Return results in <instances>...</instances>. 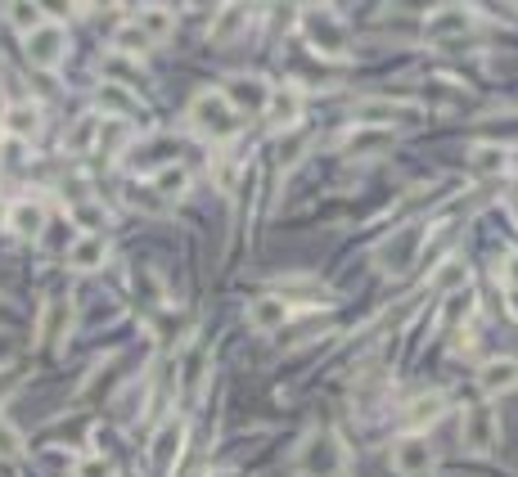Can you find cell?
<instances>
[{"label":"cell","mask_w":518,"mask_h":477,"mask_svg":"<svg viewBox=\"0 0 518 477\" xmlns=\"http://www.w3.org/2000/svg\"><path fill=\"white\" fill-rule=\"evenodd\" d=\"M293 468H298V477H338L347 468V450L338 441V432H329V428L307 432L298 455H293Z\"/></svg>","instance_id":"1"},{"label":"cell","mask_w":518,"mask_h":477,"mask_svg":"<svg viewBox=\"0 0 518 477\" xmlns=\"http://www.w3.org/2000/svg\"><path fill=\"white\" fill-rule=\"evenodd\" d=\"M190 126L199 135H208V140H226V135L239 131V113L226 104L221 90H199L190 99Z\"/></svg>","instance_id":"2"},{"label":"cell","mask_w":518,"mask_h":477,"mask_svg":"<svg viewBox=\"0 0 518 477\" xmlns=\"http://www.w3.org/2000/svg\"><path fill=\"white\" fill-rule=\"evenodd\" d=\"M460 446L469 450V455H491V450L500 446V414L491 410L487 401L469 405L460 419Z\"/></svg>","instance_id":"3"},{"label":"cell","mask_w":518,"mask_h":477,"mask_svg":"<svg viewBox=\"0 0 518 477\" xmlns=\"http://www.w3.org/2000/svg\"><path fill=\"white\" fill-rule=\"evenodd\" d=\"M388 464L397 477H424L433 468V441L424 432H401L388 446Z\"/></svg>","instance_id":"4"},{"label":"cell","mask_w":518,"mask_h":477,"mask_svg":"<svg viewBox=\"0 0 518 477\" xmlns=\"http://www.w3.org/2000/svg\"><path fill=\"white\" fill-rule=\"evenodd\" d=\"M302 27H307V41L316 45V54H329V59H343L347 54V23L329 9H307L302 14Z\"/></svg>","instance_id":"5"},{"label":"cell","mask_w":518,"mask_h":477,"mask_svg":"<svg viewBox=\"0 0 518 477\" xmlns=\"http://www.w3.org/2000/svg\"><path fill=\"white\" fill-rule=\"evenodd\" d=\"M415 122H424L419 104H392V99H361L356 104V126L392 131V126H415Z\"/></svg>","instance_id":"6"},{"label":"cell","mask_w":518,"mask_h":477,"mask_svg":"<svg viewBox=\"0 0 518 477\" xmlns=\"http://www.w3.org/2000/svg\"><path fill=\"white\" fill-rule=\"evenodd\" d=\"M424 239H428L424 225H406V230H397L379 252H374L379 270H388V275H401V270H406L410 261L424 257Z\"/></svg>","instance_id":"7"},{"label":"cell","mask_w":518,"mask_h":477,"mask_svg":"<svg viewBox=\"0 0 518 477\" xmlns=\"http://www.w3.org/2000/svg\"><path fill=\"white\" fill-rule=\"evenodd\" d=\"M23 54H28L32 68H59V63L68 59V32L59 23H46L37 27L32 36H23Z\"/></svg>","instance_id":"8"},{"label":"cell","mask_w":518,"mask_h":477,"mask_svg":"<svg viewBox=\"0 0 518 477\" xmlns=\"http://www.w3.org/2000/svg\"><path fill=\"white\" fill-rule=\"evenodd\" d=\"M473 23H478V14H473L469 5H437L433 14L419 23V36H424V41H451V36L469 32Z\"/></svg>","instance_id":"9"},{"label":"cell","mask_w":518,"mask_h":477,"mask_svg":"<svg viewBox=\"0 0 518 477\" xmlns=\"http://www.w3.org/2000/svg\"><path fill=\"white\" fill-rule=\"evenodd\" d=\"M221 95H226V104L235 108V113H266L271 81H262V77H230L226 86H221Z\"/></svg>","instance_id":"10"},{"label":"cell","mask_w":518,"mask_h":477,"mask_svg":"<svg viewBox=\"0 0 518 477\" xmlns=\"http://www.w3.org/2000/svg\"><path fill=\"white\" fill-rule=\"evenodd\" d=\"M289 320H293V302L284 293H262L248 302V324H253L257 333H275Z\"/></svg>","instance_id":"11"},{"label":"cell","mask_w":518,"mask_h":477,"mask_svg":"<svg viewBox=\"0 0 518 477\" xmlns=\"http://www.w3.org/2000/svg\"><path fill=\"white\" fill-rule=\"evenodd\" d=\"M266 113H271V122H275V126L293 131V126L302 122V86H298V81H280V86H271V99H266Z\"/></svg>","instance_id":"12"},{"label":"cell","mask_w":518,"mask_h":477,"mask_svg":"<svg viewBox=\"0 0 518 477\" xmlns=\"http://www.w3.org/2000/svg\"><path fill=\"white\" fill-rule=\"evenodd\" d=\"M469 288V261L464 257H442L433 270H428V293H437V297H455V293H464Z\"/></svg>","instance_id":"13"},{"label":"cell","mask_w":518,"mask_h":477,"mask_svg":"<svg viewBox=\"0 0 518 477\" xmlns=\"http://www.w3.org/2000/svg\"><path fill=\"white\" fill-rule=\"evenodd\" d=\"M5 221H10V230L23 234V239H41L50 216H46V203H41V198H19V203L5 212Z\"/></svg>","instance_id":"14"},{"label":"cell","mask_w":518,"mask_h":477,"mask_svg":"<svg viewBox=\"0 0 518 477\" xmlns=\"http://www.w3.org/2000/svg\"><path fill=\"white\" fill-rule=\"evenodd\" d=\"M478 387L482 396H505V392H518V360L514 356H496L478 369Z\"/></svg>","instance_id":"15"},{"label":"cell","mask_w":518,"mask_h":477,"mask_svg":"<svg viewBox=\"0 0 518 477\" xmlns=\"http://www.w3.org/2000/svg\"><path fill=\"white\" fill-rule=\"evenodd\" d=\"M185 450V419H167L163 428H158L154 446H149V455H154V468L158 473H167V468L176 464V455Z\"/></svg>","instance_id":"16"},{"label":"cell","mask_w":518,"mask_h":477,"mask_svg":"<svg viewBox=\"0 0 518 477\" xmlns=\"http://www.w3.org/2000/svg\"><path fill=\"white\" fill-rule=\"evenodd\" d=\"M68 266L73 270H100L104 261H109V243L100 239V234H82V239L68 243Z\"/></svg>","instance_id":"17"},{"label":"cell","mask_w":518,"mask_h":477,"mask_svg":"<svg viewBox=\"0 0 518 477\" xmlns=\"http://www.w3.org/2000/svg\"><path fill=\"white\" fill-rule=\"evenodd\" d=\"M100 108H104V117H113V122H127V117L140 113V99L131 95L127 86H113V81H104V86H100Z\"/></svg>","instance_id":"18"},{"label":"cell","mask_w":518,"mask_h":477,"mask_svg":"<svg viewBox=\"0 0 518 477\" xmlns=\"http://www.w3.org/2000/svg\"><path fill=\"white\" fill-rule=\"evenodd\" d=\"M0 126H5L14 140H32V135L41 131V108L37 104H10L5 117H0Z\"/></svg>","instance_id":"19"},{"label":"cell","mask_w":518,"mask_h":477,"mask_svg":"<svg viewBox=\"0 0 518 477\" xmlns=\"http://www.w3.org/2000/svg\"><path fill=\"white\" fill-rule=\"evenodd\" d=\"M469 167L473 176H500V171H509V149L505 144H473Z\"/></svg>","instance_id":"20"},{"label":"cell","mask_w":518,"mask_h":477,"mask_svg":"<svg viewBox=\"0 0 518 477\" xmlns=\"http://www.w3.org/2000/svg\"><path fill=\"white\" fill-rule=\"evenodd\" d=\"M131 23H136L149 41H167V36L176 32V14H172V9H163V5H145L136 18H131Z\"/></svg>","instance_id":"21"},{"label":"cell","mask_w":518,"mask_h":477,"mask_svg":"<svg viewBox=\"0 0 518 477\" xmlns=\"http://www.w3.org/2000/svg\"><path fill=\"white\" fill-rule=\"evenodd\" d=\"M442 410H446V396H442V392H428V396H419V401H410V410H406V432H424L428 423L442 419Z\"/></svg>","instance_id":"22"},{"label":"cell","mask_w":518,"mask_h":477,"mask_svg":"<svg viewBox=\"0 0 518 477\" xmlns=\"http://www.w3.org/2000/svg\"><path fill=\"white\" fill-rule=\"evenodd\" d=\"M104 81H113V86H136V81H145V68H140V59H127V54H109L104 59Z\"/></svg>","instance_id":"23"},{"label":"cell","mask_w":518,"mask_h":477,"mask_svg":"<svg viewBox=\"0 0 518 477\" xmlns=\"http://www.w3.org/2000/svg\"><path fill=\"white\" fill-rule=\"evenodd\" d=\"M37 333H41V342H55V338H64V333H68V302H64V297H50V302H46Z\"/></svg>","instance_id":"24"},{"label":"cell","mask_w":518,"mask_h":477,"mask_svg":"<svg viewBox=\"0 0 518 477\" xmlns=\"http://www.w3.org/2000/svg\"><path fill=\"white\" fill-rule=\"evenodd\" d=\"M5 18H10V27H14V32H23V36H32L37 27L50 23L41 5H5Z\"/></svg>","instance_id":"25"},{"label":"cell","mask_w":518,"mask_h":477,"mask_svg":"<svg viewBox=\"0 0 518 477\" xmlns=\"http://www.w3.org/2000/svg\"><path fill=\"white\" fill-rule=\"evenodd\" d=\"M383 144H392V131H374V126H352L343 140L347 153H370V149H383Z\"/></svg>","instance_id":"26"},{"label":"cell","mask_w":518,"mask_h":477,"mask_svg":"<svg viewBox=\"0 0 518 477\" xmlns=\"http://www.w3.org/2000/svg\"><path fill=\"white\" fill-rule=\"evenodd\" d=\"M154 189H158L163 198H185V194H190V171L172 162V167H163V171L154 176Z\"/></svg>","instance_id":"27"},{"label":"cell","mask_w":518,"mask_h":477,"mask_svg":"<svg viewBox=\"0 0 518 477\" xmlns=\"http://www.w3.org/2000/svg\"><path fill=\"white\" fill-rule=\"evenodd\" d=\"M95 144H100V117H91L86 113L82 122L68 131V153H91Z\"/></svg>","instance_id":"28"},{"label":"cell","mask_w":518,"mask_h":477,"mask_svg":"<svg viewBox=\"0 0 518 477\" xmlns=\"http://www.w3.org/2000/svg\"><path fill=\"white\" fill-rule=\"evenodd\" d=\"M127 203L136 207V212H145V216H163L167 212V198L158 194L154 185H131L127 189Z\"/></svg>","instance_id":"29"},{"label":"cell","mask_w":518,"mask_h":477,"mask_svg":"<svg viewBox=\"0 0 518 477\" xmlns=\"http://www.w3.org/2000/svg\"><path fill=\"white\" fill-rule=\"evenodd\" d=\"M244 23H248V9L244 5H226V9H221V18L212 23V41H230V36H235Z\"/></svg>","instance_id":"30"},{"label":"cell","mask_w":518,"mask_h":477,"mask_svg":"<svg viewBox=\"0 0 518 477\" xmlns=\"http://www.w3.org/2000/svg\"><path fill=\"white\" fill-rule=\"evenodd\" d=\"M73 225H82L86 234H95L100 225H109V212H104V203H95V198L91 203H77L73 207Z\"/></svg>","instance_id":"31"},{"label":"cell","mask_w":518,"mask_h":477,"mask_svg":"<svg viewBox=\"0 0 518 477\" xmlns=\"http://www.w3.org/2000/svg\"><path fill=\"white\" fill-rule=\"evenodd\" d=\"M23 455V432L0 414V459H19Z\"/></svg>","instance_id":"32"},{"label":"cell","mask_w":518,"mask_h":477,"mask_svg":"<svg viewBox=\"0 0 518 477\" xmlns=\"http://www.w3.org/2000/svg\"><path fill=\"white\" fill-rule=\"evenodd\" d=\"M73 477H113V464L104 455H86L73 464Z\"/></svg>","instance_id":"33"},{"label":"cell","mask_w":518,"mask_h":477,"mask_svg":"<svg viewBox=\"0 0 518 477\" xmlns=\"http://www.w3.org/2000/svg\"><path fill=\"white\" fill-rule=\"evenodd\" d=\"M68 225H73V221H68ZM68 225H64V221H50L41 239H46L50 248H64V252H68V239H73V230H68Z\"/></svg>","instance_id":"34"},{"label":"cell","mask_w":518,"mask_h":477,"mask_svg":"<svg viewBox=\"0 0 518 477\" xmlns=\"http://www.w3.org/2000/svg\"><path fill=\"white\" fill-rule=\"evenodd\" d=\"M500 279H505V284L518 293V252H509V257L500 261Z\"/></svg>","instance_id":"35"},{"label":"cell","mask_w":518,"mask_h":477,"mask_svg":"<svg viewBox=\"0 0 518 477\" xmlns=\"http://www.w3.org/2000/svg\"><path fill=\"white\" fill-rule=\"evenodd\" d=\"M509 212H514V221H518V198H514V203H509Z\"/></svg>","instance_id":"36"},{"label":"cell","mask_w":518,"mask_h":477,"mask_svg":"<svg viewBox=\"0 0 518 477\" xmlns=\"http://www.w3.org/2000/svg\"><path fill=\"white\" fill-rule=\"evenodd\" d=\"M0 221H5V207H0Z\"/></svg>","instance_id":"37"},{"label":"cell","mask_w":518,"mask_h":477,"mask_svg":"<svg viewBox=\"0 0 518 477\" xmlns=\"http://www.w3.org/2000/svg\"><path fill=\"white\" fill-rule=\"evenodd\" d=\"M0 117H5V104H0Z\"/></svg>","instance_id":"38"},{"label":"cell","mask_w":518,"mask_h":477,"mask_svg":"<svg viewBox=\"0 0 518 477\" xmlns=\"http://www.w3.org/2000/svg\"><path fill=\"white\" fill-rule=\"evenodd\" d=\"M194 477H203V473H194Z\"/></svg>","instance_id":"39"}]
</instances>
